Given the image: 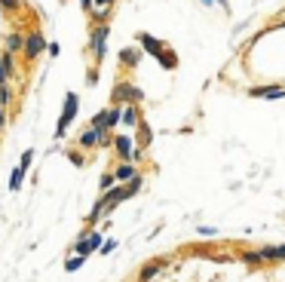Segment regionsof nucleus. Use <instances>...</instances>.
<instances>
[{
	"mask_svg": "<svg viewBox=\"0 0 285 282\" xmlns=\"http://www.w3.org/2000/svg\"><path fill=\"white\" fill-rule=\"evenodd\" d=\"M77 111H80V98H77V92H68V95H64V111H61V117H58L55 138H64V132H68V126L74 123Z\"/></svg>",
	"mask_w": 285,
	"mask_h": 282,
	"instance_id": "1",
	"label": "nucleus"
},
{
	"mask_svg": "<svg viewBox=\"0 0 285 282\" xmlns=\"http://www.w3.org/2000/svg\"><path fill=\"white\" fill-rule=\"evenodd\" d=\"M144 92L135 86V83H117L114 89V104H141Z\"/></svg>",
	"mask_w": 285,
	"mask_h": 282,
	"instance_id": "2",
	"label": "nucleus"
},
{
	"mask_svg": "<svg viewBox=\"0 0 285 282\" xmlns=\"http://www.w3.org/2000/svg\"><path fill=\"white\" fill-rule=\"evenodd\" d=\"M107 37H111L107 21H104V25H95V31H92V55H95V61H104V52H107Z\"/></svg>",
	"mask_w": 285,
	"mask_h": 282,
	"instance_id": "3",
	"label": "nucleus"
},
{
	"mask_svg": "<svg viewBox=\"0 0 285 282\" xmlns=\"http://www.w3.org/2000/svg\"><path fill=\"white\" fill-rule=\"evenodd\" d=\"M43 49H46V37H43L40 31H31V34H25V43H21V52H25V58H37Z\"/></svg>",
	"mask_w": 285,
	"mask_h": 282,
	"instance_id": "4",
	"label": "nucleus"
},
{
	"mask_svg": "<svg viewBox=\"0 0 285 282\" xmlns=\"http://www.w3.org/2000/svg\"><path fill=\"white\" fill-rule=\"evenodd\" d=\"M111 147L117 150V157H120V163H132V150H135V138H129V135H114V138H111Z\"/></svg>",
	"mask_w": 285,
	"mask_h": 282,
	"instance_id": "5",
	"label": "nucleus"
},
{
	"mask_svg": "<svg viewBox=\"0 0 285 282\" xmlns=\"http://www.w3.org/2000/svg\"><path fill=\"white\" fill-rule=\"evenodd\" d=\"M258 258H261V264L285 261V246H264V249H258Z\"/></svg>",
	"mask_w": 285,
	"mask_h": 282,
	"instance_id": "6",
	"label": "nucleus"
},
{
	"mask_svg": "<svg viewBox=\"0 0 285 282\" xmlns=\"http://www.w3.org/2000/svg\"><path fill=\"white\" fill-rule=\"evenodd\" d=\"M120 123L135 129L141 123V114H138V104H120Z\"/></svg>",
	"mask_w": 285,
	"mask_h": 282,
	"instance_id": "7",
	"label": "nucleus"
},
{
	"mask_svg": "<svg viewBox=\"0 0 285 282\" xmlns=\"http://www.w3.org/2000/svg\"><path fill=\"white\" fill-rule=\"evenodd\" d=\"M249 92L252 98H285V86H255Z\"/></svg>",
	"mask_w": 285,
	"mask_h": 282,
	"instance_id": "8",
	"label": "nucleus"
},
{
	"mask_svg": "<svg viewBox=\"0 0 285 282\" xmlns=\"http://www.w3.org/2000/svg\"><path fill=\"white\" fill-rule=\"evenodd\" d=\"M163 267H166V261H163V258H157V261H147V264L138 270V282H150L154 276H157V273H160V270H163Z\"/></svg>",
	"mask_w": 285,
	"mask_h": 282,
	"instance_id": "9",
	"label": "nucleus"
},
{
	"mask_svg": "<svg viewBox=\"0 0 285 282\" xmlns=\"http://www.w3.org/2000/svg\"><path fill=\"white\" fill-rule=\"evenodd\" d=\"M138 43H141V49H144V52H150V55H160V52L166 49V46H163L157 37H150V34H138Z\"/></svg>",
	"mask_w": 285,
	"mask_h": 282,
	"instance_id": "10",
	"label": "nucleus"
},
{
	"mask_svg": "<svg viewBox=\"0 0 285 282\" xmlns=\"http://www.w3.org/2000/svg\"><path fill=\"white\" fill-rule=\"evenodd\" d=\"M111 175H114V181H123V184H126V181H132L138 172H135V166H132V163H120Z\"/></svg>",
	"mask_w": 285,
	"mask_h": 282,
	"instance_id": "11",
	"label": "nucleus"
},
{
	"mask_svg": "<svg viewBox=\"0 0 285 282\" xmlns=\"http://www.w3.org/2000/svg\"><path fill=\"white\" fill-rule=\"evenodd\" d=\"M111 6H114V0H89V6H86V9H89L95 18H104V15L111 12Z\"/></svg>",
	"mask_w": 285,
	"mask_h": 282,
	"instance_id": "12",
	"label": "nucleus"
},
{
	"mask_svg": "<svg viewBox=\"0 0 285 282\" xmlns=\"http://www.w3.org/2000/svg\"><path fill=\"white\" fill-rule=\"evenodd\" d=\"M138 61H141V52H138V49H129V46H126V49H120V64L135 68Z\"/></svg>",
	"mask_w": 285,
	"mask_h": 282,
	"instance_id": "13",
	"label": "nucleus"
},
{
	"mask_svg": "<svg viewBox=\"0 0 285 282\" xmlns=\"http://www.w3.org/2000/svg\"><path fill=\"white\" fill-rule=\"evenodd\" d=\"M21 43H25V34H18V31H12V34L6 37V52H9V55H15V52H21Z\"/></svg>",
	"mask_w": 285,
	"mask_h": 282,
	"instance_id": "14",
	"label": "nucleus"
},
{
	"mask_svg": "<svg viewBox=\"0 0 285 282\" xmlns=\"http://www.w3.org/2000/svg\"><path fill=\"white\" fill-rule=\"evenodd\" d=\"M135 129H138V147H150V141H154V138H150V126L141 120Z\"/></svg>",
	"mask_w": 285,
	"mask_h": 282,
	"instance_id": "15",
	"label": "nucleus"
},
{
	"mask_svg": "<svg viewBox=\"0 0 285 282\" xmlns=\"http://www.w3.org/2000/svg\"><path fill=\"white\" fill-rule=\"evenodd\" d=\"M117 123H120V104H114V107L104 111V129H114Z\"/></svg>",
	"mask_w": 285,
	"mask_h": 282,
	"instance_id": "16",
	"label": "nucleus"
},
{
	"mask_svg": "<svg viewBox=\"0 0 285 282\" xmlns=\"http://www.w3.org/2000/svg\"><path fill=\"white\" fill-rule=\"evenodd\" d=\"M95 144H98V129L89 126V129L80 135V147H95Z\"/></svg>",
	"mask_w": 285,
	"mask_h": 282,
	"instance_id": "17",
	"label": "nucleus"
},
{
	"mask_svg": "<svg viewBox=\"0 0 285 282\" xmlns=\"http://www.w3.org/2000/svg\"><path fill=\"white\" fill-rule=\"evenodd\" d=\"M21 184H25V172L15 166V169H12V175H9V190L15 193V190H21Z\"/></svg>",
	"mask_w": 285,
	"mask_h": 282,
	"instance_id": "18",
	"label": "nucleus"
},
{
	"mask_svg": "<svg viewBox=\"0 0 285 282\" xmlns=\"http://www.w3.org/2000/svg\"><path fill=\"white\" fill-rule=\"evenodd\" d=\"M157 58H160V64H163V68H166V71H169V68H175V64H178V58H175V52H169V49H163V52H160V55H157Z\"/></svg>",
	"mask_w": 285,
	"mask_h": 282,
	"instance_id": "19",
	"label": "nucleus"
},
{
	"mask_svg": "<svg viewBox=\"0 0 285 282\" xmlns=\"http://www.w3.org/2000/svg\"><path fill=\"white\" fill-rule=\"evenodd\" d=\"M83 264H86V258H83V255H71V258H68V264H64V270H68V273H74V270H77V267H83Z\"/></svg>",
	"mask_w": 285,
	"mask_h": 282,
	"instance_id": "20",
	"label": "nucleus"
},
{
	"mask_svg": "<svg viewBox=\"0 0 285 282\" xmlns=\"http://www.w3.org/2000/svg\"><path fill=\"white\" fill-rule=\"evenodd\" d=\"M0 68H3V74H6V77L15 71V64H12V55H9V52H3V55H0Z\"/></svg>",
	"mask_w": 285,
	"mask_h": 282,
	"instance_id": "21",
	"label": "nucleus"
},
{
	"mask_svg": "<svg viewBox=\"0 0 285 282\" xmlns=\"http://www.w3.org/2000/svg\"><path fill=\"white\" fill-rule=\"evenodd\" d=\"M31 163H34V150H25V154H21V160H18V169H21V172H28V169H31Z\"/></svg>",
	"mask_w": 285,
	"mask_h": 282,
	"instance_id": "22",
	"label": "nucleus"
},
{
	"mask_svg": "<svg viewBox=\"0 0 285 282\" xmlns=\"http://www.w3.org/2000/svg\"><path fill=\"white\" fill-rule=\"evenodd\" d=\"M18 6H21V0H0V9L3 12H15Z\"/></svg>",
	"mask_w": 285,
	"mask_h": 282,
	"instance_id": "23",
	"label": "nucleus"
},
{
	"mask_svg": "<svg viewBox=\"0 0 285 282\" xmlns=\"http://www.w3.org/2000/svg\"><path fill=\"white\" fill-rule=\"evenodd\" d=\"M9 101H12V89H9V86H0V107L9 104Z\"/></svg>",
	"mask_w": 285,
	"mask_h": 282,
	"instance_id": "24",
	"label": "nucleus"
},
{
	"mask_svg": "<svg viewBox=\"0 0 285 282\" xmlns=\"http://www.w3.org/2000/svg\"><path fill=\"white\" fill-rule=\"evenodd\" d=\"M111 187H114V175H111V172H104V175H101V193H104V190H111Z\"/></svg>",
	"mask_w": 285,
	"mask_h": 282,
	"instance_id": "25",
	"label": "nucleus"
},
{
	"mask_svg": "<svg viewBox=\"0 0 285 282\" xmlns=\"http://www.w3.org/2000/svg\"><path fill=\"white\" fill-rule=\"evenodd\" d=\"M92 129H104V111H98V114L92 117Z\"/></svg>",
	"mask_w": 285,
	"mask_h": 282,
	"instance_id": "26",
	"label": "nucleus"
},
{
	"mask_svg": "<svg viewBox=\"0 0 285 282\" xmlns=\"http://www.w3.org/2000/svg\"><path fill=\"white\" fill-rule=\"evenodd\" d=\"M114 249H117V243H114V240H111V243H101V246H98V252H101V255H111Z\"/></svg>",
	"mask_w": 285,
	"mask_h": 282,
	"instance_id": "27",
	"label": "nucleus"
},
{
	"mask_svg": "<svg viewBox=\"0 0 285 282\" xmlns=\"http://www.w3.org/2000/svg\"><path fill=\"white\" fill-rule=\"evenodd\" d=\"M46 49H49V55H58V52H61V46H58V43H46Z\"/></svg>",
	"mask_w": 285,
	"mask_h": 282,
	"instance_id": "28",
	"label": "nucleus"
},
{
	"mask_svg": "<svg viewBox=\"0 0 285 282\" xmlns=\"http://www.w3.org/2000/svg\"><path fill=\"white\" fill-rule=\"evenodd\" d=\"M215 233H218L215 227H200V236H215Z\"/></svg>",
	"mask_w": 285,
	"mask_h": 282,
	"instance_id": "29",
	"label": "nucleus"
},
{
	"mask_svg": "<svg viewBox=\"0 0 285 282\" xmlns=\"http://www.w3.org/2000/svg\"><path fill=\"white\" fill-rule=\"evenodd\" d=\"M3 126H6V111L0 107V129H3Z\"/></svg>",
	"mask_w": 285,
	"mask_h": 282,
	"instance_id": "30",
	"label": "nucleus"
},
{
	"mask_svg": "<svg viewBox=\"0 0 285 282\" xmlns=\"http://www.w3.org/2000/svg\"><path fill=\"white\" fill-rule=\"evenodd\" d=\"M6 80H9V77H6V74H3V68H0V86H6Z\"/></svg>",
	"mask_w": 285,
	"mask_h": 282,
	"instance_id": "31",
	"label": "nucleus"
},
{
	"mask_svg": "<svg viewBox=\"0 0 285 282\" xmlns=\"http://www.w3.org/2000/svg\"><path fill=\"white\" fill-rule=\"evenodd\" d=\"M203 3H206V6H212V3H215V0H203Z\"/></svg>",
	"mask_w": 285,
	"mask_h": 282,
	"instance_id": "32",
	"label": "nucleus"
},
{
	"mask_svg": "<svg viewBox=\"0 0 285 282\" xmlns=\"http://www.w3.org/2000/svg\"><path fill=\"white\" fill-rule=\"evenodd\" d=\"M80 3H83V6H89V0H80Z\"/></svg>",
	"mask_w": 285,
	"mask_h": 282,
	"instance_id": "33",
	"label": "nucleus"
},
{
	"mask_svg": "<svg viewBox=\"0 0 285 282\" xmlns=\"http://www.w3.org/2000/svg\"><path fill=\"white\" fill-rule=\"evenodd\" d=\"M0 18H3V9H0Z\"/></svg>",
	"mask_w": 285,
	"mask_h": 282,
	"instance_id": "34",
	"label": "nucleus"
}]
</instances>
